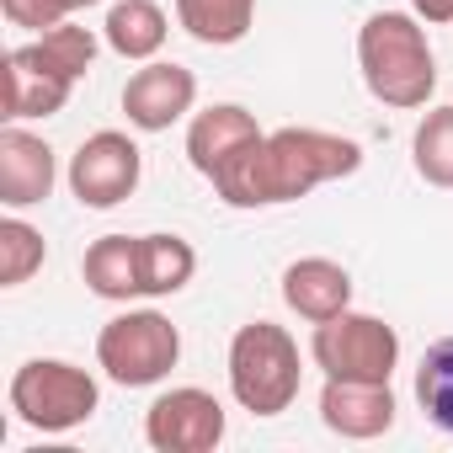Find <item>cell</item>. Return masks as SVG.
<instances>
[{
    "label": "cell",
    "mask_w": 453,
    "mask_h": 453,
    "mask_svg": "<svg viewBox=\"0 0 453 453\" xmlns=\"http://www.w3.org/2000/svg\"><path fill=\"white\" fill-rule=\"evenodd\" d=\"M363 165V144L326 134V128H278L262 134L251 150H241L213 176V192L230 208H273L310 197L326 181H342Z\"/></svg>",
    "instance_id": "obj_1"
},
{
    "label": "cell",
    "mask_w": 453,
    "mask_h": 453,
    "mask_svg": "<svg viewBox=\"0 0 453 453\" xmlns=\"http://www.w3.org/2000/svg\"><path fill=\"white\" fill-rule=\"evenodd\" d=\"M96 65V33L59 22L38 33L33 43L6 54V123H33L65 112L75 81H86Z\"/></svg>",
    "instance_id": "obj_2"
},
{
    "label": "cell",
    "mask_w": 453,
    "mask_h": 453,
    "mask_svg": "<svg viewBox=\"0 0 453 453\" xmlns=\"http://www.w3.org/2000/svg\"><path fill=\"white\" fill-rule=\"evenodd\" d=\"M357 70L373 102L395 112H416L437 91V59L426 27L411 12H373L357 33Z\"/></svg>",
    "instance_id": "obj_3"
},
{
    "label": "cell",
    "mask_w": 453,
    "mask_h": 453,
    "mask_svg": "<svg viewBox=\"0 0 453 453\" xmlns=\"http://www.w3.org/2000/svg\"><path fill=\"white\" fill-rule=\"evenodd\" d=\"M304 368H299V342L273 326V320H251L235 331L230 342V395L241 411L251 416H283L299 400Z\"/></svg>",
    "instance_id": "obj_4"
},
{
    "label": "cell",
    "mask_w": 453,
    "mask_h": 453,
    "mask_svg": "<svg viewBox=\"0 0 453 453\" xmlns=\"http://www.w3.org/2000/svg\"><path fill=\"white\" fill-rule=\"evenodd\" d=\"M102 389L65 357H27L12 373V416L33 432H75L96 416Z\"/></svg>",
    "instance_id": "obj_5"
},
{
    "label": "cell",
    "mask_w": 453,
    "mask_h": 453,
    "mask_svg": "<svg viewBox=\"0 0 453 453\" xmlns=\"http://www.w3.org/2000/svg\"><path fill=\"white\" fill-rule=\"evenodd\" d=\"M181 363V331L160 310H123L96 336V368L123 389H150Z\"/></svg>",
    "instance_id": "obj_6"
},
{
    "label": "cell",
    "mask_w": 453,
    "mask_h": 453,
    "mask_svg": "<svg viewBox=\"0 0 453 453\" xmlns=\"http://www.w3.org/2000/svg\"><path fill=\"white\" fill-rule=\"evenodd\" d=\"M310 357L326 379H368V384H389V373L400 368V336L389 320L363 315V310H342L331 320L315 326L310 336Z\"/></svg>",
    "instance_id": "obj_7"
},
{
    "label": "cell",
    "mask_w": 453,
    "mask_h": 453,
    "mask_svg": "<svg viewBox=\"0 0 453 453\" xmlns=\"http://www.w3.org/2000/svg\"><path fill=\"white\" fill-rule=\"evenodd\" d=\"M144 176V155L128 134L102 128L91 139H81V150L70 155V192L81 208H118L139 192Z\"/></svg>",
    "instance_id": "obj_8"
},
{
    "label": "cell",
    "mask_w": 453,
    "mask_h": 453,
    "mask_svg": "<svg viewBox=\"0 0 453 453\" xmlns=\"http://www.w3.org/2000/svg\"><path fill=\"white\" fill-rule=\"evenodd\" d=\"M144 442L155 453H213L224 442V405L197 384L165 389L144 411Z\"/></svg>",
    "instance_id": "obj_9"
},
{
    "label": "cell",
    "mask_w": 453,
    "mask_h": 453,
    "mask_svg": "<svg viewBox=\"0 0 453 453\" xmlns=\"http://www.w3.org/2000/svg\"><path fill=\"white\" fill-rule=\"evenodd\" d=\"M192 102H197V75L176 59H150L123 86V112L139 134H165L192 112Z\"/></svg>",
    "instance_id": "obj_10"
},
{
    "label": "cell",
    "mask_w": 453,
    "mask_h": 453,
    "mask_svg": "<svg viewBox=\"0 0 453 453\" xmlns=\"http://www.w3.org/2000/svg\"><path fill=\"white\" fill-rule=\"evenodd\" d=\"M54 181H59V160L43 134H33L22 123L0 128V203L22 213V208L43 203L54 192Z\"/></svg>",
    "instance_id": "obj_11"
},
{
    "label": "cell",
    "mask_w": 453,
    "mask_h": 453,
    "mask_svg": "<svg viewBox=\"0 0 453 453\" xmlns=\"http://www.w3.org/2000/svg\"><path fill=\"white\" fill-rule=\"evenodd\" d=\"M395 389L368 379H326L320 389V421L347 442H373L395 426Z\"/></svg>",
    "instance_id": "obj_12"
},
{
    "label": "cell",
    "mask_w": 453,
    "mask_h": 453,
    "mask_svg": "<svg viewBox=\"0 0 453 453\" xmlns=\"http://www.w3.org/2000/svg\"><path fill=\"white\" fill-rule=\"evenodd\" d=\"M257 139H262L257 112H246L241 102H213V107H203V112L192 118V128H187V160H192L197 176L213 181L224 165H230L241 150H251Z\"/></svg>",
    "instance_id": "obj_13"
},
{
    "label": "cell",
    "mask_w": 453,
    "mask_h": 453,
    "mask_svg": "<svg viewBox=\"0 0 453 453\" xmlns=\"http://www.w3.org/2000/svg\"><path fill=\"white\" fill-rule=\"evenodd\" d=\"M283 304L299 320L320 326V320L352 310V273L342 262H331V257H299L283 273Z\"/></svg>",
    "instance_id": "obj_14"
},
{
    "label": "cell",
    "mask_w": 453,
    "mask_h": 453,
    "mask_svg": "<svg viewBox=\"0 0 453 453\" xmlns=\"http://www.w3.org/2000/svg\"><path fill=\"white\" fill-rule=\"evenodd\" d=\"M81 278L96 299L128 304L144 299V273H139V235H102L81 257Z\"/></svg>",
    "instance_id": "obj_15"
},
{
    "label": "cell",
    "mask_w": 453,
    "mask_h": 453,
    "mask_svg": "<svg viewBox=\"0 0 453 453\" xmlns=\"http://www.w3.org/2000/svg\"><path fill=\"white\" fill-rule=\"evenodd\" d=\"M165 33H171V22H165V12L155 0H118L107 12V22H102L107 49L118 59H134V65H150L165 49Z\"/></svg>",
    "instance_id": "obj_16"
},
{
    "label": "cell",
    "mask_w": 453,
    "mask_h": 453,
    "mask_svg": "<svg viewBox=\"0 0 453 453\" xmlns=\"http://www.w3.org/2000/svg\"><path fill=\"white\" fill-rule=\"evenodd\" d=\"M176 22L187 27V38L208 49H230L251 33L257 0H176Z\"/></svg>",
    "instance_id": "obj_17"
},
{
    "label": "cell",
    "mask_w": 453,
    "mask_h": 453,
    "mask_svg": "<svg viewBox=\"0 0 453 453\" xmlns=\"http://www.w3.org/2000/svg\"><path fill=\"white\" fill-rule=\"evenodd\" d=\"M139 273H144V299H171L192 283L197 251L181 235H139Z\"/></svg>",
    "instance_id": "obj_18"
},
{
    "label": "cell",
    "mask_w": 453,
    "mask_h": 453,
    "mask_svg": "<svg viewBox=\"0 0 453 453\" xmlns=\"http://www.w3.org/2000/svg\"><path fill=\"white\" fill-rule=\"evenodd\" d=\"M411 165L426 187H442L453 192V102L448 107H432L416 134H411Z\"/></svg>",
    "instance_id": "obj_19"
},
{
    "label": "cell",
    "mask_w": 453,
    "mask_h": 453,
    "mask_svg": "<svg viewBox=\"0 0 453 453\" xmlns=\"http://www.w3.org/2000/svg\"><path fill=\"white\" fill-rule=\"evenodd\" d=\"M416 405L421 416L453 437V336L432 342L421 352V368H416Z\"/></svg>",
    "instance_id": "obj_20"
},
{
    "label": "cell",
    "mask_w": 453,
    "mask_h": 453,
    "mask_svg": "<svg viewBox=\"0 0 453 453\" xmlns=\"http://www.w3.org/2000/svg\"><path fill=\"white\" fill-rule=\"evenodd\" d=\"M43 257H49V246L27 219H17V213L0 219V288H22L43 267Z\"/></svg>",
    "instance_id": "obj_21"
},
{
    "label": "cell",
    "mask_w": 453,
    "mask_h": 453,
    "mask_svg": "<svg viewBox=\"0 0 453 453\" xmlns=\"http://www.w3.org/2000/svg\"><path fill=\"white\" fill-rule=\"evenodd\" d=\"M0 12H6L12 27L49 33V27H59V22L75 17V0H0Z\"/></svg>",
    "instance_id": "obj_22"
},
{
    "label": "cell",
    "mask_w": 453,
    "mask_h": 453,
    "mask_svg": "<svg viewBox=\"0 0 453 453\" xmlns=\"http://www.w3.org/2000/svg\"><path fill=\"white\" fill-rule=\"evenodd\" d=\"M411 12L421 22H432V27H448L453 22V0H411Z\"/></svg>",
    "instance_id": "obj_23"
},
{
    "label": "cell",
    "mask_w": 453,
    "mask_h": 453,
    "mask_svg": "<svg viewBox=\"0 0 453 453\" xmlns=\"http://www.w3.org/2000/svg\"><path fill=\"white\" fill-rule=\"evenodd\" d=\"M86 6H102V0H75V12H86Z\"/></svg>",
    "instance_id": "obj_24"
}]
</instances>
